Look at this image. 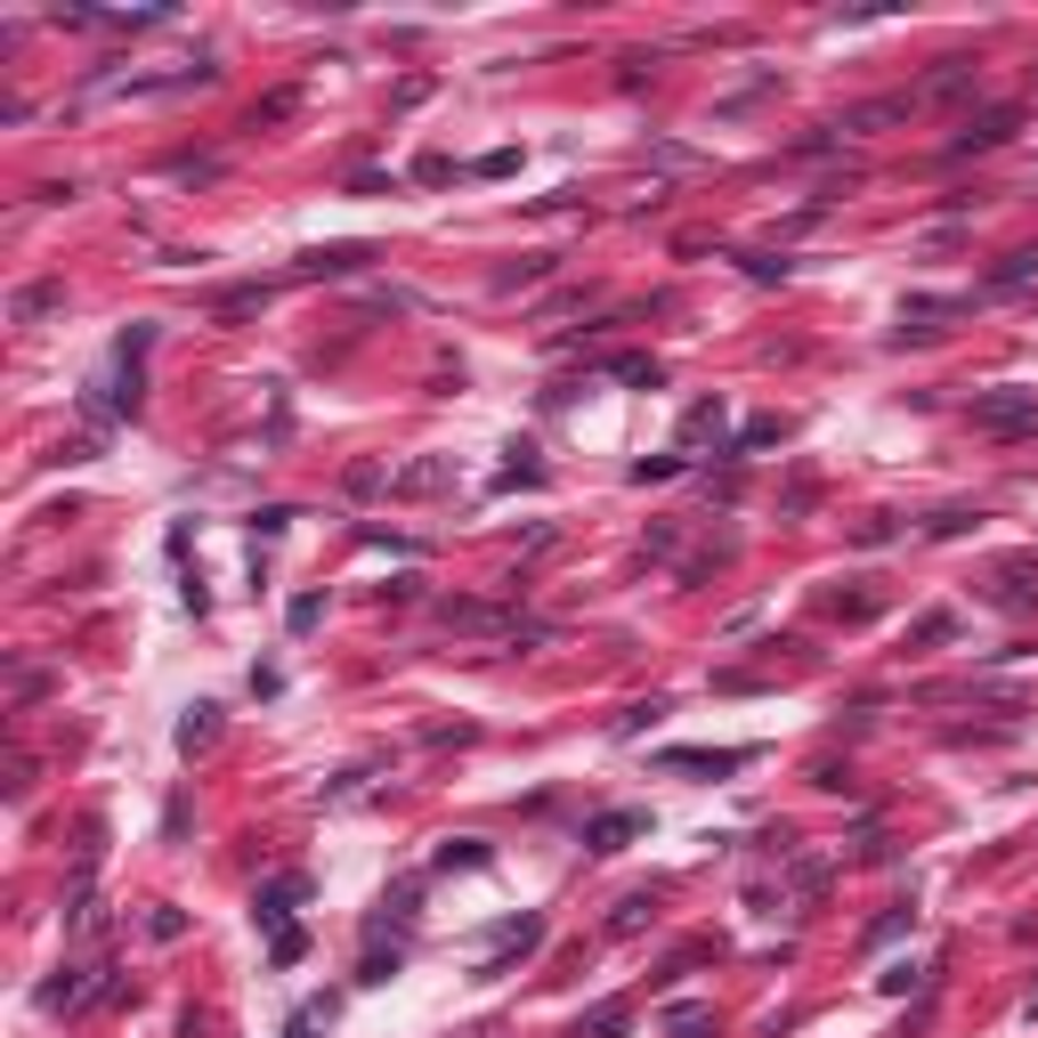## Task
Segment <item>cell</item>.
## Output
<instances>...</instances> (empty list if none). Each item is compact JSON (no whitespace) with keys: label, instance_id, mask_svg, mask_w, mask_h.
I'll return each mask as SVG.
<instances>
[{"label":"cell","instance_id":"1","mask_svg":"<svg viewBox=\"0 0 1038 1038\" xmlns=\"http://www.w3.org/2000/svg\"><path fill=\"white\" fill-rule=\"evenodd\" d=\"M973 422L982 430H1038V390H982Z\"/></svg>","mask_w":1038,"mask_h":1038},{"label":"cell","instance_id":"2","mask_svg":"<svg viewBox=\"0 0 1038 1038\" xmlns=\"http://www.w3.org/2000/svg\"><path fill=\"white\" fill-rule=\"evenodd\" d=\"M633 827H641V812H609V820H593V836H585V844H593V853H617Z\"/></svg>","mask_w":1038,"mask_h":1038},{"label":"cell","instance_id":"3","mask_svg":"<svg viewBox=\"0 0 1038 1038\" xmlns=\"http://www.w3.org/2000/svg\"><path fill=\"white\" fill-rule=\"evenodd\" d=\"M1038 277V252H1014L1006 268H998V293H1014V284H1030Z\"/></svg>","mask_w":1038,"mask_h":1038}]
</instances>
